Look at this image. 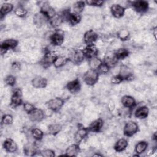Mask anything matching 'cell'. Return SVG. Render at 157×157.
<instances>
[{"mask_svg":"<svg viewBox=\"0 0 157 157\" xmlns=\"http://www.w3.org/2000/svg\"><path fill=\"white\" fill-rule=\"evenodd\" d=\"M99 75V74L97 71H94L90 69L84 74L83 77V81L86 85L93 86L98 81Z\"/></svg>","mask_w":157,"mask_h":157,"instance_id":"obj_1","label":"cell"},{"mask_svg":"<svg viewBox=\"0 0 157 157\" xmlns=\"http://www.w3.org/2000/svg\"><path fill=\"white\" fill-rule=\"evenodd\" d=\"M67 58L69 61L75 64H78L83 61L85 57L82 52V50L73 49L70 51Z\"/></svg>","mask_w":157,"mask_h":157,"instance_id":"obj_2","label":"cell"},{"mask_svg":"<svg viewBox=\"0 0 157 157\" xmlns=\"http://www.w3.org/2000/svg\"><path fill=\"white\" fill-rule=\"evenodd\" d=\"M139 126L137 123L132 121L127 122L123 128V134L126 137H132L139 131Z\"/></svg>","mask_w":157,"mask_h":157,"instance_id":"obj_3","label":"cell"},{"mask_svg":"<svg viewBox=\"0 0 157 157\" xmlns=\"http://www.w3.org/2000/svg\"><path fill=\"white\" fill-rule=\"evenodd\" d=\"M64 104V101L59 97H56L53 99L49 100L47 103L48 108L52 112H57L61 110Z\"/></svg>","mask_w":157,"mask_h":157,"instance_id":"obj_4","label":"cell"},{"mask_svg":"<svg viewBox=\"0 0 157 157\" xmlns=\"http://www.w3.org/2000/svg\"><path fill=\"white\" fill-rule=\"evenodd\" d=\"M18 44V41L14 39H8L3 40L0 45L1 54L4 55L9 50L15 48Z\"/></svg>","mask_w":157,"mask_h":157,"instance_id":"obj_5","label":"cell"},{"mask_svg":"<svg viewBox=\"0 0 157 157\" xmlns=\"http://www.w3.org/2000/svg\"><path fill=\"white\" fill-rule=\"evenodd\" d=\"M22 91L21 89L15 88L12 93L10 99V106L13 108H16L22 104Z\"/></svg>","mask_w":157,"mask_h":157,"instance_id":"obj_6","label":"cell"},{"mask_svg":"<svg viewBox=\"0 0 157 157\" xmlns=\"http://www.w3.org/2000/svg\"><path fill=\"white\" fill-rule=\"evenodd\" d=\"M118 75L123 80L130 81L133 80L134 78L132 70L126 65H121L120 66Z\"/></svg>","mask_w":157,"mask_h":157,"instance_id":"obj_7","label":"cell"},{"mask_svg":"<svg viewBox=\"0 0 157 157\" xmlns=\"http://www.w3.org/2000/svg\"><path fill=\"white\" fill-rule=\"evenodd\" d=\"M131 2L134 9L139 13H145L149 8V4L147 1L139 0L134 1Z\"/></svg>","mask_w":157,"mask_h":157,"instance_id":"obj_8","label":"cell"},{"mask_svg":"<svg viewBox=\"0 0 157 157\" xmlns=\"http://www.w3.org/2000/svg\"><path fill=\"white\" fill-rule=\"evenodd\" d=\"M64 33L61 30H57L50 36V42L55 46H60L64 42Z\"/></svg>","mask_w":157,"mask_h":157,"instance_id":"obj_9","label":"cell"},{"mask_svg":"<svg viewBox=\"0 0 157 157\" xmlns=\"http://www.w3.org/2000/svg\"><path fill=\"white\" fill-rule=\"evenodd\" d=\"M57 55L52 51H47L42 59L40 61V64L44 67H47L53 63Z\"/></svg>","mask_w":157,"mask_h":157,"instance_id":"obj_10","label":"cell"},{"mask_svg":"<svg viewBox=\"0 0 157 157\" xmlns=\"http://www.w3.org/2000/svg\"><path fill=\"white\" fill-rule=\"evenodd\" d=\"M28 114L29 120L32 122L41 121L45 117L44 112L41 109L37 108H35L33 111Z\"/></svg>","mask_w":157,"mask_h":157,"instance_id":"obj_11","label":"cell"},{"mask_svg":"<svg viewBox=\"0 0 157 157\" xmlns=\"http://www.w3.org/2000/svg\"><path fill=\"white\" fill-rule=\"evenodd\" d=\"M98 36L97 33L92 29L88 30L85 33L83 36V40L86 45H94V42L98 39Z\"/></svg>","mask_w":157,"mask_h":157,"instance_id":"obj_12","label":"cell"},{"mask_svg":"<svg viewBox=\"0 0 157 157\" xmlns=\"http://www.w3.org/2000/svg\"><path fill=\"white\" fill-rule=\"evenodd\" d=\"M89 132L90 131L88 128H84V127L79 128L74 134V139L75 143L79 145L80 143L82 142V140L87 136Z\"/></svg>","mask_w":157,"mask_h":157,"instance_id":"obj_13","label":"cell"},{"mask_svg":"<svg viewBox=\"0 0 157 157\" xmlns=\"http://www.w3.org/2000/svg\"><path fill=\"white\" fill-rule=\"evenodd\" d=\"M66 88L72 94H75L78 93L81 89V84L80 80L78 78H75L72 81L69 82L66 84Z\"/></svg>","mask_w":157,"mask_h":157,"instance_id":"obj_14","label":"cell"},{"mask_svg":"<svg viewBox=\"0 0 157 157\" xmlns=\"http://www.w3.org/2000/svg\"><path fill=\"white\" fill-rule=\"evenodd\" d=\"M48 21H49V19L40 12L36 13L33 17L34 24L38 28L42 26Z\"/></svg>","mask_w":157,"mask_h":157,"instance_id":"obj_15","label":"cell"},{"mask_svg":"<svg viewBox=\"0 0 157 157\" xmlns=\"http://www.w3.org/2000/svg\"><path fill=\"white\" fill-rule=\"evenodd\" d=\"M3 148L7 153H12L17 150L18 147L17 144L13 139L8 138L4 141Z\"/></svg>","mask_w":157,"mask_h":157,"instance_id":"obj_16","label":"cell"},{"mask_svg":"<svg viewBox=\"0 0 157 157\" xmlns=\"http://www.w3.org/2000/svg\"><path fill=\"white\" fill-rule=\"evenodd\" d=\"M40 12L44 14L49 20L56 14L55 9L53 7H52L50 6V4L47 2H44L41 6Z\"/></svg>","mask_w":157,"mask_h":157,"instance_id":"obj_17","label":"cell"},{"mask_svg":"<svg viewBox=\"0 0 157 157\" xmlns=\"http://www.w3.org/2000/svg\"><path fill=\"white\" fill-rule=\"evenodd\" d=\"M110 12L114 17L120 18L124 15L125 8L120 4H113L110 7Z\"/></svg>","mask_w":157,"mask_h":157,"instance_id":"obj_18","label":"cell"},{"mask_svg":"<svg viewBox=\"0 0 157 157\" xmlns=\"http://www.w3.org/2000/svg\"><path fill=\"white\" fill-rule=\"evenodd\" d=\"M82 52L84 54L85 57L88 58V59L96 56L98 53V50L94 45H86V47L82 50Z\"/></svg>","mask_w":157,"mask_h":157,"instance_id":"obj_19","label":"cell"},{"mask_svg":"<svg viewBox=\"0 0 157 157\" xmlns=\"http://www.w3.org/2000/svg\"><path fill=\"white\" fill-rule=\"evenodd\" d=\"M104 124V121L102 118H99L92 121L89 125L88 129L90 132H98L100 131Z\"/></svg>","mask_w":157,"mask_h":157,"instance_id":"obj_20","label":"cell"},{"mask_svg":"<svg viewBox=\"0 0 157 157\" xmlns=\"http://www.w3.org/2000/svg\"><path fill=\"white\" fill-rule=\"evenodd\" d=\"M33 86L36 88H44L47 85V80L41 76H36L31 81Z\"/></svg>","mask_w":157,"mask_h":157,"instance_id":"obj_21","label":"cell"},{"mask_svg":"<svg viewBox=\"0 0 157 157\" xmlns=\"http://www.w3.org/2000/svg\"><path fill=\"white\" fill-rule=\"evenodd\" d=\"M122 105L128 109H132L136 105V102L135 99L129 95H124L121 98V100Z\"/></svg>","mask_w":157,"mask_h":157,"instance_id":"obj_22","label":"cell"},{"mask_svg":"<svg viewBox=\"0 0 157 157\" xmlns=\"http://www.w3.org/2000/svg\"><path fill=\"white\" fill-rule=\"evenodd\" d=\"M149 113V109L147 106H141L137 109L134 112V115L139 119L146 118Z\"/></svg>","mask_w":157,"mask_h":157,"instance_id":"obj_23","label":"cell"},{"mask_svg":"<svg viewBox=\"0 0 157 157\" xmlns=\"http://www.w3.org/2000/svg\"><path fill=\"white\" fill-rule=\"evenodd\" d=\"M80 151V148L79 145L77 144H74L69 145L66 150V156H77Z\"/></svg>","mask_w":157,"mask_h":157,"instance_id":"obj_24","label":"cell"},{"mask_svg":"<svg viewBox=\"0 0 157 157\" xmlns=\"http://www.w3.org/2000/svg\"><path fill=\"white\" fill-rule=\"evenodd\" d=\"M128 145V142L127 140L124 138H121L116 142L113 146V148L117 152H121L127 148Z\"/></svg>","mask_w":157,"mask_h":157,"instance_id":"obj_25","label":"cell"},{"mask_svg":"<svg viewBox=\"0 0 157 157\" xmlns=\"http://www.w3.org/2000/svg\"><path fill=\"white\" fill-rule=\"evenodd\" d=\"M13 9V5L9 2H5L1 5L0 9V15L1 20L9 13L12 12Z\"/></svg>","mask_w":157,"mask_h":157,"instance_id":"obj_26","label":"cell"},{"mask_svg":"<svg viewBox=\"0 0 157 157\" xmlns=\"http://www.w3.org/2000/svg\"><path fill=\"white\" fill-rule=\"evenodd\" d=\"M23 151L26 155L33 156L37 153V148L34 144L28 143L24 146Z\"/></svg>","mask_w":157,"mask_h":157,"instance_id":"obj_27","label":"cell"},{"mask_svg":"<svg viewBox=\"0 0 157 157\" xmlns=\"http://www.w3.org/2000/svg\"><path fill=\"white\" fill-rule=\"evenodd\" d=\"M103 61H102L99 58H97L96 56L91 58L89 59L88 60V65L90 69L97 71L100 66L102 64Z\"/></svg>","mask_w":157,"mask_h":157,"instance_id":"obj_28","label":"cell"},{"mask_svg":"<svg viewBox=\"0 0 157 157\" xmlns=\"http://www.w3.org/2000/svg\"><path fill=\"white\" fill-rule=\"evenodd\" d=\"M48 21L53 28H57L62 24V23L64 21V19L61 15H58L56 13L54 17L51 18Z\"/></svg>","mask_w":157,"mask_h":157,"instance_id":"obj_29","label":"cell"},{"mask_svg":"<svg viewBox=\"0 0 157 157\" xmlns=\"http://www.w3.org/2000/svg\"><path fill=\"white\" fill-rule=\"evenodd\" d=\"M148 144L146 141H144V140L140 141L137 142V144L136 145L134 151L137 155H139L142 153H144V151H145V150L148 148Z\"/></svg>","mask_w":157,"mask_h":157,"instance_id":"obj_30","label":"cell"},{"mask_svg":"<svg viewBox=\"0 0 157 157\" xmlns=\"http://www.w3.org/2000/svg\"><path fill=\"white\" fill-rule=\"evenodd\" d=\"M81 16L80 14H77L75 13H69L68 15V17L67 18V20L68 22L72 26L76 25L78 24L81 21Z\"/></svg>","mask_w":157,"mask_h":157,"instance_id":"obj_31","label":"cell"},{"mask_svg":"<svg viewBox=\"0 0 157 157\" xmlns=\"http://www.w3.org/2000/svg\"><path fill=\"white\" fill-rule=\"evenodd\" d=\"M118 61V59L115 55V53L109 54L105 57L103 62H104L110 68L113 67Z\"/></svg>","mask_w":157,"mask_h":157,"instance_id":"obj_32","label":"cell"},{"mask_svg":"<svg viewBox=\"0 0 157 157\" xmlns=\"http://www.w3.org/2000/svg\"><path fill=\"white\" fill-rule=\"evenodd\" d=\"M68 61H69L68 58L63 56H57L53 64L56 68H59L65 65Z\"/></svg>","mask_w":157,"mask_h":157,"instance_id":"obj_33","label":"cell"},{"mask_svg":"<svg viewBox=\"0 0 157 157\" xmlns=\"http://www.w3.org/2000/svg\"><path fill=\"white\" fill-rule=\"evenodd\" d=\"M114 53L118 60H120L124 59V58L128 57L129 54V52L128 50V49L125 48H120L118 49Z\"/></svg>","mask_w":157,"mask_h":157,"instance_id":"obj_34","label":"cell"},{"mask_svg":"<svg viewBox=\"0 0 157 157\" xmlns=\"http://www.w3.org/2000/svg\"><path fill=\"white\" fill-rule=\"evenodd\" d=\"M62 129V126L59 123H53L50 124L48 127V131L49 133L53 136H55L58 134Z\"/></svg>","mask_w":157,"mask_h":157,"instance_id":"obj_35","label":"cell"},{"mask_svg":"<svg viewBox=\"0 0 157 157\" xmlns=\"http://www.w3.org/2000/svg\"><path fill=\"white\" fill-rule=\"evenodd\" d=\"M85 6V1H79L75 2L73 5L74 13L80 14L83 11Z\"/></svg>","mask_w":157,"mask_h":157,"instance_id":"obj_36","label":"cell"},{"mask_svg":"<svg viewBox=\"0 0 157 157\" xmlns=\"http://www.w3.org/2000/svg\"><path fill=\"white\" fill-rule=\"evenodd\" d=\"M31 135L36 140H40L44 136L43 131L39 128H34L31 130Z\"/></svg>","mask_w":157,"mask_h":157,"instance_id":"obj_37","label":"cell"},{"mask_svg":"<svg viewBox=\"0 0 157 157\" xmlns=\"http://www.w3.org/2000/svg\"><path fill=\"white\" fill-rule=\"evenodd\" d=\"M28 13L27 10L23 6H18L14 9V13L20 18H23L26 17Z\"/></svg>","mask_w":157,"mask_h":157,"instance_id":"obj_38","label":"cell"},{"mask_svg":"<svg viewBox=\"0 0 157 157\" xmlns=\"http://www.w3.org/2000/svg\"><path fill=\"white\" fill-rule=\"evenodd\" d=\"M118 37L121 40H126L130 36V33L127 29H121L117 33Z\"/></svg>","mask_w":157,"mask_h":157,"instance_id":"obj_39","label":"cell"},{"mask_svg":"<svg viewBox=\"0 0 157 157\" xmlns=\"http://www.w3.org/2000/svg\"><path fill=\"white\" fill-rule=\"evenodd\" d=\"M2 124L4 125H9L13 123V117L10 114H5L2 117Z\"/></svg>","mask_w":157,"mask_h":157,"instance_id":"obj_40","label":"cell"},{"mask_svg":"<svg viewBox=\"0 0 157 157\" xmlns=\"http://www.w3.org/2000/svg\"><path fill=\"white\" fill-rule=\"evenodd\" d=\"M4 82L6 83V85L10 86H13L16 83V78L13 75H9L6 76L4 78Z\"/></svg>","mask_w":157,"mask_h":157,"instance_id":"obj_41","label":"cell"},{"mask_svg":"<svg viewBox=\"0 0 157 157\" xmlns=\"http://www.w3.org/2000/svg\"><path fill=\"white\" fill-rule=\"evenodd\" d=\"M110 67L104 63L102 62V64L100 66L99 69L97 70L99 74H106L107 72H109Z\"/></svg>","mask_w":157,"mask_h":157,"instance_id":"obj_42","label":"cell"},{"mask_svg":"<svg viewBox=\"0 0 157 157\" xmlns=\"http://www.w3.org/2000/svg\"><path fill=\"white\" fill-rule=\"evenodd\" d=\"M85 4L91 6H96V7H101L103 5L104 1H98V0H91V1H85Z\"/></svg>","mask_w":157,"mask_h":157,"instance_id":"obj_43","label":"cell"},{"mask_svg":"<svg viewBox=\"0 0 157 157\" xmlns=\"http://www.w3.org/2000/svg\"><path fill=\"white\" fill-rule=\"evenodd\" d=\"M41 155L44 157H53L55 156V152L50 149H45L41 151Z\"/></svg>","mask_w":157,"mask_h":157,"instance_id":"obj_44","label":"cell"},{"mask_svg":"<svg viewBox=\"0 0 157 157\" xmlns=\"http://www.w3.org/2000/svg\"><path fill=\"white\" fill-rule=\"evenodd\" d=\"M36 107H34V105L30 104V103H28V102H26V103H24L23 104V109H24V110L27 113H30L31 111H33Z\"/></svg>","mask_w":157,"mask_h":157,"instance_id":"obj_45","label":"cell"},{"mask_svg":"<svg viewBox=\"0 0 157 157\" xmlns=\"http://www.w3.org/2000/svg\"><path fill=\"white\" fill-rule=\"evenodd\" d=\"M123 81V78L119 75L113 76L110 80L111 83L113 84H119L121 82H122Z\"/></svg>","mask_w":157,"mask_h":157,"instance_id":"obj_46","label":"cell"},{"mask_svg":"<svg viewBox=\"0 0 157 157\" xmlns=\"http://www.w3.org/2000/svg\"><path fill=\"white\" fill-rule=\"evenodd\" d=\"M20 67V63L18 62H13L12 63V67L14 69H19Z\"/></svg>","mask_w":157,"mask_h":157,"instance_id":"obj_47","label":"cell"},{"mask_svg":"<svg viewBox=\"0 0 157 157\" xmlns=\"http://www.w3.org/2000/svg\"><path fill=\"white\" fill-rule=\"evenodd\" d=\"M109 104H110V105H109V107L110 108V110H113L114 109V108H115V104H114L113 101H110Z\"/></svg>","mask_w":157,"mask_h":157,"instance_id":"obj_48","label":"cell"},{"mask_svg":"<svg viewBox=\"0 0 157 157\" xmlns=\"http://www.w3.org/2000/svg\"><path fill=\"white\" fill-rule=\"evenodd\" d=\"M156 27H155L154 29H153V35L155 36V38L156 39Z\"/></svg>","mask_w":157,"mask_h":157,"instance_id":"obj_49","label":"cell"}]
</instances>
